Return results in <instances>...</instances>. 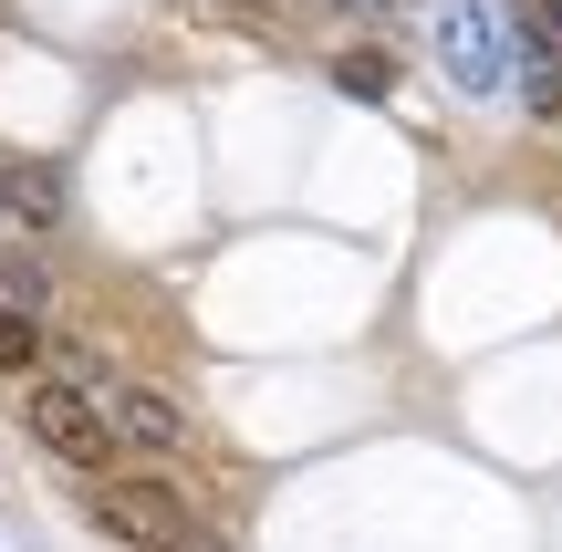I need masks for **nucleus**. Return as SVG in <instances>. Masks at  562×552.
Instances as JSON below:
<instances>
[{"mask_svg": "<svg viewBox=\"0 0 562 552\" xmlns=\"http://www.w3.org/2000/svg\"><path fill=\"white\" fill-rule=\"evenodd\" d=\"M334 83L364 94V104H385V94H396V63H385V53H334Z\"/></svg>", "mask_w": 562, "mask_h": 552, "instance_id": "nucleus-6", "label": "nucleus"}, {"mask_svg": "<svg viewBox=\"0 0 562 552\" xmlns=\"http://www.w3.org/2000/svg\"><path fill=\"white\" fill-rule=\"evenodd\" d=\"M94 521L115 542H136V552H188V532H199L188 500L167 491V480H104V491H94Z\"/></svg>", "mask_w": 562, "mask_h": 552, "instance_id": "nucleus-2", "label": "nucleus"}, {"mask_svg": "<svg viewBox=\"0 0 562 552\" xmlns=\"http://www.w3.org/2000/svg\"><path fill=\"white\" fill-rule=\"evenodd\" d=\"M521 94H531V115H562V63H552V53L521 63Z\"/></svg>", "mask_w": 562, "mask_h": 552, "instance_id": "nucleus-8", "label": "nucleus"}, {"mask_svg": "<svg viewBox=\"0 0 562 552\" xmlns=\"http://www.w3.org/2000/svg\"><path fill=\"white\" fill-rule=\"evenodd\" d=\"M104 428H115L125 449H178V438H188V407H178V396H157V386H115V396H104Z\"/></svg>", "mask_w": 562, "mask_h": 552, "instance_id": "nucleus-4", "label": "nucleus"}, {"mask_svg": "<svg viewBox=\"0 0 562 552\" xmlns=\"http://www.w3.org/2000/svg\"><path fill=\"white\" fill-rule=\"evenodd\" d=\"M355 11H385V0H355Z\"/></svg>", "mask_w": 562, "mask_h": 552, "instance_id": "nucleus-9", "label": "nucleus"}, {"mask_svg": "<svg viewBox=\"0 0 562 552\" xmlns=\"http://www.w3.org/2000/svg\"><path fill=\"white\" fill-rule=\"evenodd\" d=\"M0 209H21L32 229H53V219H63V188L42 178V167H11V178H0Z\"/></svg>", "mask_w": 562, "mask_h": 552, "instance_id": "nucleus-5", "label": "nucleus"}, {"mask_svg": "<svg viewBox=\"0 0 562 552\" xmlns=\"http://www.w3.org/2000/svg\"><path fill=\"white\" fill-rule=\"evenodd\" d=\"M42 354V324H32V303H0V375H21Z\"/></svg>", "mask_w": 562, "mask_h": 552, "instance_id": "nucleus-7", "label": "nucleus"}, {"mask_svg": "<svg viewBox=\"0 0 562 552\" xmlns=\"http://www.w3.org/2000/svg\"><path fill=\"white\" fill-rule=\"evenodd\" d=\"M438 63L459 94H501L521 63H510V21L490 0H438Z\"/></svg>", "mask_w": 562, "mask_h": 552, "instance_id": "nucleus-1", "label": "nucleus"}, {"mask_svg": "<svg viewBox=\"0 0 562 552\" xmlns=\"http://www.w3.org/2000/svg\"><path fill=\"white\" fill-rule=\"evenodd\" d=\"M32 438L63 459V470H104V459H115L104 407H94V396H74V386H32Z\"/></svg>", "mask_w": 562, "mask_h": 552, "instance_id": "nucleus-3", "label": "nucleus"}]
</instances>
